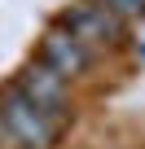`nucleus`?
Masks as SVG:
<instances>
[{
  "label": "nucleus",
  "mask_w": 145,
  "mask_h": 149,
  "mask_svg": "<svg viewBox=\"0 0 145 149\" xmlns=\"http://www.w3.org/2000/svg\"><path fill=\"white\" fill-rule=\"evenodd\" d=\"M0 127H5L9 140L22 145V149H48L53 136H57V127H62V114L35 105L27 92L13 88L5 101H0Z\"/></svg>",
  "instance_id": "f257e3e1"
},
{
  "label": "nucleus",
  "mask_w": 145,
  "mask_h": 149,
  "mask_svg": "<svg viewBox=\"0 0 145 149\" xmlns=\"http://www.w3.org/2000/svg\"><path fill=\"white\" fill-rule=\"evenodd\" d=\"M75 40H84L88 48L92 44H110L114 35H119V18L106 9V5H92V0H84V5H75L66 13V22H62Z\"/></svg>",
  "instance_id": "f03ea898"
},
{
  "label": "nucleus",
  "mask_w": 145,
  "mask_h": 149,
  "mask_svg": "<svg viewBox=\"0 0 145 149\" xmlns=\"http://www.w3.org/2000/svg\"><path fill=\"white\" fill-rule=\"evenodd\" d=\"M40 61H48L57 74H79L84 66H88V44L84 40H75L66 26H53L48 35H44V44H40Z\"/></svg>",
  "instance_id": "7ed1b4c3"
},
{
  "label": "nucleus",
  "mask_w": 145,
  "mask_h": 149,
  "mask_svg": "<svg viewBox=\"0 0 145 149\" xmlns=\"http://www.w3.org/2000/svg\"><path fill=\"white\" fill-rule=\"evenodd\" d=\"M18 92H27L35 105L62 114V101H66V74H57L48 61H31L22 70V79H18Z\"/></svg>",
  "instance_id": "20e7f679"
},
{
  "label": "nucleus",
  "mask_w": 145,
  "mask_h": 149,
  "mask_svg": "<svg viewBox=\"0 0 145 149\" xmlns=\"http://www.w3.org/2000/svg\"><path fill=\"white\" fill-rule=\"evenodd\" d=\"M101 5L123 22V18H145V0H101Z\"/></svg>",
  "instance_id": "39448f33"
}]
</instances>
